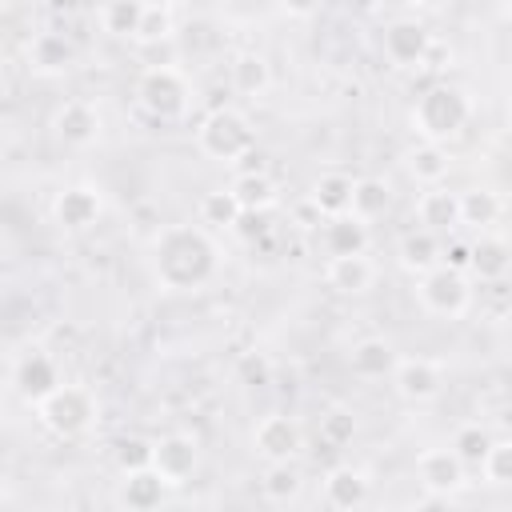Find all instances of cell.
Listing matches in <instances>:
<instances>
[{
  "instance_id": "obj_8",
  "label": "cell",
  "mask_w": 512,
  "mask_h": 512,
  "mask_svg": "<svg viewBox=\"0 0 512 512\" xmlns=\"http://www.w3.org/2000/svg\"><path fill=\"white\" fill-rule=\"evenodd\" d=\"M12 388H16L28 404H40L48 392L60 388V372H56V364H52L40 348H28L24 356L12 360Z\"/></svg>"
},
{
  "instance_id": "obj_9",
  "label": "cell",
  "mask_w": 512,
  "mask_h": 512,
  "mask_svg": "<svg viewBox=\"0 0 512 512\" xmlns=\"http://www.w3.org/2000/svg\"><path fill=\"white\" fill-rule=\"evenodd\" d=\"M392 380H396V392L408 404H428L444 388V368L436 360H428V356H416V360H400Z\"/></svg>"
},
{
  "instance_id": "obj_1",
  "label": "cell",
  "mask_w": 512,
  "mask_h": 512,
  "mask_svg": "<svg viewBox=\"0 0 512 512\" xmlns=\"http://www.w3.org/2000/svg\"><path fill=\"white\" fill-rule=\"evenodd\" d=\"M152 268L164 288H176V292L200 288L216 272V244L192 224L164 228L152 244Z\"/></svg>"
},
{
  "instance_id": "obj_19",
  "label": "cell",
  "mask_w": 512,
  "mask_h": 512,
  "mask_svg": "<svg viewBox=\"0 0 512 512\" xmlns=\"http://www.w3.org/2000/svg\"><path fill=\"white\" fill-rule=\"evenodd\" d=\"M324 500L332 508H360L368 500V476L352 464H336L324 476Z\"/></svg>"
},
{
  "instance_id": "obj_29",
  "label": "cell",
  "mask_w": 512,
  "mask_h": 512,
  "mask_svg": "<svg viewBox=\"0 0 512 512\" xmlns=\"http://www.w3.org/2000/svg\"><path fill=\"white\" fill-rule=\"evenodd\" d=\"M388 200H392V192H388V184H384L380 176H360L356 188H352V212H356L360 220L384 216V212H388Z\"/></svg>"
},
{
  "instance_id": "obj_35",
  "label": "cell",
  "mask_w": 512,
  "mask_h": 512,
  "mask_svg": "<svg viewBox=\"0 0 512 512\" xmlns=\"http://www.w3.org/2000/svg\"><path fill=\"white\" fill-rule=\"evenodd\" d=\"M352 436H356V416L348 408H328L320 416V440L328 448H344V444H352Z\"/></svg>"
},
{
  "instance_id": "obj_36",
  "label": "cell",
  "mask_w": 512,
  "mask_h": 512,
  "mask_svg": "<svg viewBox=\"0 0 512 512\" xmlns=\"http://www.w3.org/2000/svg\"><path fill=\"white\" fill-rule=\"evenodd\" d=\"M172 32H176L172 8H164V4H152V0H148V8H144V20H140V32H136V40H140V44H160V40H168Z\"/></svg>"
},
{
  "instance_id": "obj_50",
  "label": "cell",
  "mask_w": 512,
  "mask_h": 512,
  "mask_svg": "<svg viewBox=\"0 0 512 512\" xmlns=\"http://www.w3.org/2000/svg\"><path fill=\"white\" fill-rule=\"evenodd\" d=\"M24 4H40V0H24Z\"/></svg>"
},
{
  "instance_id": "obj_4",
  "label": "cell",
  "mask_w": 512,
  "mask_h": 512,
  "mask_svg": "<svg viewBox=\"0 0 512 512\" xmlns=\"http://www.w3.org/2000/svg\"><path fill=\"white\" fill-rule=\"evenodd\" d=\"M196 140H200V152H204V156L236 164L244 152L256 148V128H252V120H248L244 112H236V108H212V112L204 116Z\"/></svg>"
},
{
  "instance_id": "obj_43",
  "label": "cell",
  "mask_w": 512,
  "mask_h": 512,
  "mask_svg": "<svg viewBox=\"0 0 512 512\" xmlns=\"http://www.w3.org/2000/svg\"><path fill=\"white\" fill-rule=\"evenodd\" d=\"M276 4H280V12H288L296 20H304V16H312L320 8V0H276Z\"/></svg>"
},
{
  "instance_id": "obj_6",
  "label": "cell",
  "mask_w": 512,
  "mask_h": 512,
  "mask_svg": "<svg viewBox=\"0 0 512 512\" xmlns=\"http://www.w3.org/2000/svg\"><path fill=\"white\" fill-rule=\"evenodd\" d=\"M420 304L432 312V316H464L468 304H472V288L464 280V272L448 268V264H436L420 276Z\"/></svg>"
},
{
  "instance_id": "obj_46",
  "label": "cell",
  "mask_w": 512,
  "mask_h": 512,
  "mask_svg": "<svg viewBox=\"0 0 512 512\" xmlns=\"http://www.w3.org/2000/svg\"><path fill=\"white\" fill-rule=\"evenodd\" d=\"M352 4H356V8H364V12H372V8L380 4V0H352Z\"/></svg>"
},
{
  "instance_id": "obj_33",
  "label": "cell",
  "mask_w": 512,
  "mask_h": 512,
  "mask_svg": "<svg viewBox=\"0 0 512 512\" xmlns=\"http://www.w3.org/2000/svg\"><path fill=\"white\" fill-rule=\"evenodd\" d=\"M480 312L500 320L504 312H512V280L508 276H492V280H480V292H472Z\"/></svg>"
},
{
  "instance_id": "obj_2",
  "label": "cell",
  "mask_w": 512,
  "mask_h": 512,
  "mask_svg": "<svg viewBox=\"0 0 512 512\" xmlns=\"http://www.w3.org/2000/svg\"><path fill=\"white\" fill-rule=\"evenodd\" d=\"M468 116H472V104H468V96H464L460 88H452V84H432L428 92H420V100H416V108H412V128H416L424 140L444 144V140H452V136L468 124Z\"/></svg>"
},
{
  "instance_id": "obj_48",
  "label": "cell",
  "mask_w": 512,
  "mask_h": 512,
  "mask_svg": "<svg viewBox=\"0 0 512 512\" xmlns=\"http://www.w3.org/2000/svg\"><path fill=\"white\" fill-rule=\"evenodd\" d=\"M504 144H508V152H512V128H508V132H504Z\"/></svg>"
},
{
  "instance_id": "obj_38",
  "label": "cell",
  "mask_w": 512,
  "mask_h": 512,
  "mask_svg": "<svg viewBox=\"0 0 512 512\" xmlns=\"http://www.w3.org/2000/svg\"><path fill=\"white\" fill-rule=\"evenodd\" d=\"M484 476L492 484H512V440H492L488 456H484Z\"/></svg>"
},
{
  "instance_id": "obj_22",
  "label": "cell",
  "mask_w": 512,
  "mask_h": 512,
  "mask_svg": "<svg viewBox=\"0 0 512 512\" xmlns=\"http://www.w3.org/2000/svg\"><path fill=\"white\" fill-rule=\"evenodd\" d=\"M324 276H328V284L336 292H364V288H372L376 268H372V260L364 252H356V256H332Z\"/></svg>"
},
{
  "instance_id": "obj_15",
  "label": "cell",
  "mask_w": 512,
  "mask_h": 512,
  "mask_svg": "<svg viewBox=\"0 0 512 512\" xmlns=\"http://www.w3.org/2000/svg\"><path fill=\"white\" fill-rule=\"evenodd\" d=\"M416 220L420 228H432V232H448L460 224V192H448L440 184H428L416 200Z\"/></svg>"
},
{
  "instance_id": "obj_5",
  "label": "cell",
  "mask_w": 512,
  "mask_h": 512,
  "mask_svg": "<svg viewBox=\"0 0 512 512\" xmlns=\"http://www.w3.org/2000/svg\"><path fill=\"white\" fill-rule=\"evenodd\" d=\"M136 100H140V108H144L148 116H156V120H176V116L188 112L192 88H188V80H184L180 68L156 64V68H148V72L140 76Z\"/></svg>"
},
{
  "instance_id": "obj_17",
  "label": "cell",
  "mask_w": 512,
  "mask_h": 512,
  "mask_svg": "<svg viewBox=\"0 0 512 512\" xmlns=\"http://www.w3.org/2000/svg\"><path fill=\"white\" fill-rule=\"evenodd\" d=\"M324 248H328V256L368 252V220H360L356 212L328 216V224H324Z\"/></svg>"
},
{
  "instance_id": "obj_47",
  "label": "cell",
  "mask_w": 512,
  "mask_h": 512,
  "mask_svg": "<svg viewBox=\"0 0 512 512\" xmlns=\"http://www.w3.org/2000/svg\"><path fill=\"white\" fill-rule=\"evenodd\" d=\"M152 4H164V8H176V4H184V0H152Z\"/></svg>"
},
{
  "instance_id": "obj_25",
  "label": "cell",
  "mask_w": 512,
  "mask_h": 512,
  "mask_svg": "<svg viewBox=\"0 0 512 512\" xmlns=\"http://www.w3.org/2000/svg\"><path fill=\"white\" fill-rule=\"evenodd\" d=\"M448 152H444V144H436V140H420L412 152H408V172L428 188V184H440L444 176H448Z\"/></svg>"
},
{
  "instance_id": "obj_42",
  "label": "cell",
  "mask_w": 512,
  "mask_h": 512,
  "mask_svg": "<svg viewBox=\"0 0 512 512\" xmlns=\"http://www.w3.org/2000/svg\"><path fill=\"white\" fill-rule=\"evenodd\" d=\"M264 212H244L240 220H236V232L244 236V240H252V236H264Z\"/></svg>"
},
{
  "instance_id": "obj_41",
  "label": "cell",
  "mask_w": 512,
  "mask_h": 512,
  "mask_svg": "<svg viewBox=\"0 0 512 512\" xmlns=\"http://www.w3.org/2000/svg\"><path fill=\"white\" fill-rule=\"evenodd\" d=\"M448 64H452V48L440 44V40H432L428 52H424V60H420V68H424V72H444Z\"/></svg>"
},
{
  "instance_id": "obj_7",
  "label": "cell",
  "mask_w": 512,
  "mask_h": 512,
  "mask_svg": "<svg viewBox=\"0 0 512 512\" xmlns=\"http://www.w3.org/2000/svg\"><path fill=\"white\" fill-rule=\"evenodd\" d=\"M252 448H256V456H264L268 464L292 460V456L304 448V432H300V424H296L292 416L272 412V416H264V420L252 428Z\"/></svg>"
},
{
  "instance_id": "obj_3",
  "label": "cell",
  "mask_w": 512,
  "mask_h": 512,
  "mask_svg": "<svg viewBox=\"0 0 512 512\" xmlns=\"http://www.w3.org/2000/svg\"><path fill=\"white\" fill-rule=\"evenodd\" d=\"M96 412H100L96 392H92V388H84V384H60L56 392H48V396L36 404L40 424H44L48 432L64 436V440H68V436L88 432V428H92V420H96Z\"/></svg>"
},
{
  "instance_id": "obj_28",
  "label": "cell",
  "mask_w": 512,
  "mask_h": 512,
  "mask_svg": "<svg viewBox=\"0 0 512 512\" xmlns=\"http://www.w3.org/2000/svg\"><path fill=\"white\" fill-rule=\"evenodd\" d=\"M144 8H148V0H104L100 24H104V32H112V36H132V40H136L140 20H144Z\"/></svg>"
},
{
  "instance_id": "obj_12",
  "label": "cell",
  "mask_w": 512,
  "mask_h": 512,
  "mask_svg": "<svg viewBox=\"0 0 512 512\" xmlns=\"http://www.w3.org/2000/svg\"><path fill=\"white\" fill-rule=\"evenodd\" d=\"M428 44H432V36H428V28L420 20H396L384 32V56L392 64H404V68H420Z\"/></svg>"
},
{
  "instance_id": "obj_30",
  "label": "cell",
  "mask_w": 512,
  "mask_h": 512,
  "mask_svg": "<svg viewBox=\"0 0 512 512\" xmlns=\"http://www.w3.org/2000/svg\"><path fill=\"white\" fill-rule=\"evenodd\" d=\"M240 216H244V204L236 200L232 188L204 192V200H200V220H204V224H212V228H236Z\"/></svg>"
},
{
  "instance_id": "obj_13",
  "label": "cell",
  "mask_w": 512,
  "mask_h": 512,
  "mask_svg": "<svg viewBox=\"0 0 512 512\" xmlns=\"http://www.w3.org/2000/svg\"><path fill=\"white\" fill-rule=\"evenodd\" d=\"M56 136L68 144V148H88L96 136H100V112L88 104V100H68L56 120H52Z\"/></svg>"
},
{
  "instance_id": "obj_49",
  "label": "cell",
  "mask_w": 512,
  "mask_h": 512,
  "mask_svg": "<svg viewBox=\"0 0 512 512\" xmlns=\"http://www.w3.org/2000/svg\"><path fill=\"white\" fill-rule=\"evenodd\" d=\"M504 16H508V20H512V0H504Z\"/></svg>"
},
{
  "instance_id": "obj_27",
  "label": "cell",
  "mask_w": 512,
  "mask_h": 512,
  "mask_svg": "<svg viewBox=\"0 0 512 512\" xmlns=\"http://www.w3.org/2000/svg\"><path fill=\"white\" fill-rule=\"evenodd\" d=\"M232 192L244 204V212H268L276 204V184L268 172H240L232 180Z\"/></svg>"
},
{
  "instance_id": "obj_23",
  "label": "cell",
  "mask_w": 512,
  "mask_h": 512,
  "mask_svg": "<svg viewBox=\"0 0 512 512\" xmlns=\"http://www.w3.org/2000/svg\"><path fill=\"white\" fill-rule=\"evenodd\" d=\"M352 188H356L352 176H344V172H324V176L312 184V204H316L324 216L352 212Z\"/></svg>"
},
{
  "instance_id": "obj_39",
  "label": "cell",
  "mask_w": 512,
  "mask_h": 512,
  "mask_svg": "<svg viewBox=\"0 0 512 512\" xmlns=\"http://www.w3.org/2000/svg\"><path fill=\"white\" fill-rule=\"evenodd\" d=\"M236 376H240L244 384H268V380H272V364H268L260 352H248V356H240Z\"/></svg>"
},
{
  "instance_id": "obj_10",
  "label": "cell",
  "mask_w": 512,
  "mask_h": 512,
  "mask_svg": "<svg viewBox=\"0 0 512 512\" xmlns=\"http://www.w3.org/2000/svg\"><path fill=\"white\" fill-rule=\"evenodd\" d=\"M464 468L468 464L456 456V448H424L416 460V476L424 492H436V496H452L464 484Z\"/></svg>"
},
{
  "instance_id": "obj_37",
  "label": "cell",
  "mask_w": 512,
  "mask_h": 512,
  "mask_svg": "<svg viewBox=\"0 0 512 512\" xmlns=\"http://www.w3.org/2000/svg\"><path fill=\"white\" fill-rule=\"evenodd\" d=\"M152 452H156V444H148V440H140V436H128V440L116 444V464H120V472L152 468Z\"/></svg>"
},
{
  "instance_id": "obj_21",
  "label": "cell",
  "mask_w": 512,
  "mask_h": 512,
  "mask_svg": "<svg viewBox=\"0 0 512 512\" xmlns=\"http://www.w3.org/2000/svg\"><path fill=\"white\" fill-rule=\"evenodd\" d=\"M400 264L408 272H416V276H424L428 268H436L440 264V236L432 228L404 232V240H400Z\"/></svg>"
},
{
  "instance_id": "obj_40",
  "label": "cell",
  "mask_w": 512,
  "mask_h": 512,
  "mask_svg": "<svg viewBox=\"0 0 512 512\" xmlns=\"http://www.w3.org/2000/svg\"><path fill=\"white\" fill-rule=\"evenodd\" d=\"M440 264H448L456 272H472V244H464V240L440 244Z\"/></svg>"
},
{
  "instance_id": "obj_44",
  "label": "cell",
  "mask_w": 512,
  "mask_h": 512,
  "mask_svg": "<svg viewBox=\"0 0 512 512\" xmlns=\"http://www.w3.org/2000/svg\"><path fill=\"white\" fill-rule=\"evenodd\" d=\"M240 172H264V152H260V148L244 152V156L236 160V176H240Z\"/></svg>"
},
{
  "instance_id": "obj_20",
  "label": "cell",
  "mask_w": 512,
  "mask_h": 512,
  "mask_svg": "<svg viewBox=\"0 0 512 512\" xmlns=\"http://www.w3.org/2000/svg\"><path fill=\"white\" fill-rule=\"evenodd\" d=\"M72 60H76V48L60 32H36L32 44H28V64L36 72H64Z\"/></svg>"
},
{
  "instance_id": "obj_16",
  "label": "cell",
  "mask_w": 512,
  "mask_h": 512,
  "mask_svg": "<svg viewBox=\"0 0 512 512\" xmlns=\"http://www.w3.org/2000/svg\"><path fill=\"white\" fill-rule=\"evenodd\" d=\"M172 484L156 472V468H136V472H124V484H120V504L132 508V512H152L160 508L164 492Z\"/></svg>"
},
{
  "instance_id": "obj_14",
  "label": "cell",
  "mask_w": 512,
  "mask_h": 512,
  "mask_svg": "<svg viewBox=\"0 0 512 512\" xmlns=\"http://www.w3.org/2000/svg\"><path fill=\"white\" fill-rule=\"evenodd\" d=\"M52 216H56V224H60V228L80 232V228L96 224V216H100V192H96V188H88V184L64 188V192L56 196V204H52Z\"/></svg>"
},
{
  "instance_id": "obj_11",
  "label": "cell",
  "mask_w": 512,
  "mask_h": 512,
  "mask_svg": "<svg viewBox=\"0 0 512 512\" xmlns=\"http://www.w3.org/2000/svg\"><path fill=\"white\" fill-rule=\"evenodd\" d=\"M200 464V448L192 436L184 432H168L156 440V452H152V468L168 480V484H184Z\"/></svg>"
},
{
  "instance_id": "obj_18",
  "label": "cell",
  "mask_w": 512,
  "mask_h": 512,
  "mask_svg": "<svg viewBox=\"0 0 512 512\" xmlns=\"http://www.w3.org/2000/svg\"><path fill=\"white\" fill-rule=\"evenodd\" d=\"M352 372L360 376V380H384V376H392L396 372V348L384 340V336H364L356 348H352Z\"/></svg>"
},
{
  "instance_id": "obj_31",
  "label": "cell",
  "mask_w": 512,
  "mask_h": 512,
  "mask_svg": "<svg viewBox=\"0 0 512 512\" xmlns=\"http://www.w3.org/2000/svg\"><path fill=\"white\" fill-rule=\"evenodd\" d=\"M496 216H500V196L496 192H488V188L460 192V224L488 228V224H496Z\"/></svg>"
},
{
  "instance_id": "obj_34",
  "label": "cell",
  "mask_w": 512,
  "mask_h": 512,
  "mask_svg": "<svg viewBox=\"0 0 512 512\" xmlns=\"http://www.w3.org/2000/svg\"><path fill=\"white\" fill-rule=\"evenodd\" d=\"M452 448H456V456H460L464 464L480 468L484 456H488V448H492V436H488L480 424H464V428L452 436Z\"/></svg>"
},
{
  "instance_id": "obj_26",
  "label": "cell",
  "mask_w": 512,
  "mask_h": 512,
  "mask_svg": "<svg viewBox=\"0 0 512 512\" xmlns=\"http://www.w3.org/2000/svg\"><path fill=\"white\" fill-rule=\"evenodd\" d=\"M512 268V248L500 240V236H480L472 244V272L480 280H492V276H508Z\"/></svg>"
},
{
  "instance_id": "obj_32",
  "label": "cell",
  "mask_w": 512,
  "mask_h": 512,
  "mask_svg": "<svg viewBox=\"0 0 512 512\" xmlns=\"http://www.w3.org/2000/svg\"><path fill=\"white\" fill-rule=\"evenodd\" d=\"M264 496H268L272 504H288V500L300 496V472H296L292 460L268 464V472H264Z\"/></svg>"
},
{
  "instance_id": "obj_24",
  "label": "cell",
  "mask_w": 512,
  "mask_h": 512,
  "mask_svg": "<svg viewBox=\"0 0 512 512\" xmlns=\"http://www.w3.org/2000/svg\"><path fill=\"white\" fill-rule=\"evenodd\" d=\"M228 76H232V88L244 92V96H264L268 84H272V68H268V60L256 56V52L236 56L232 68H228Z\"/></svg>"
},
{
  "instance_id": "obj_45",
  "label": "cell",
  "mask_w": 512,
  "mask_h": 512,
  "mask_svg": "<svg viewBox=\"0 0 512 512\" xmlns=\"http://www.w3.org/2000/svg\"><path fill=\"white\" fill-rule=\"evenodd\" d=\"M412 4H420V8H428V12H436V8H444L448 0H412Z\"/></svg>"
}]
</instances>
